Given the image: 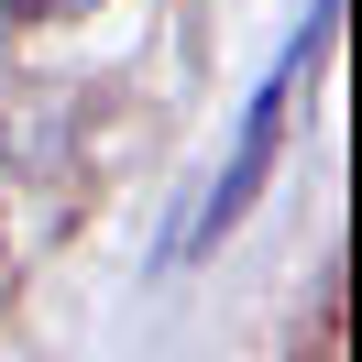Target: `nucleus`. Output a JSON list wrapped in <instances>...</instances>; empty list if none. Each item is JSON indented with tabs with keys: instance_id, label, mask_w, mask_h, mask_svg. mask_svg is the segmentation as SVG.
<instances>
[{
	"instance_id": "f03ea898",
	"label": "nucleus",
	"mask_w": 362,
	"mask_h": 362,
	"mask_svg": "<svg viewBox=\"0 0 362 362\" xmlns=\"http://www.w3.org/2000/svg\"><path fill=\"white\" fill-rule=\"evenodd\" d=\"M11 11H33V23H66V11H99V0H11Z\"/></svg>"
},
{
	"instance_id": "f257e3e1",
	"label": "nucleus",
	"mask_w": 362,
	"mask_h": 362,
	"mask_svg": "<svg viewBox=\"0 0 362 362\" xmlns=\"http://www.w3.org/2000/svg\"><path fill=\"white\" fill-rule=\"evenodd\" d=\"M274 132H286V77H274L264 99H252V121H242V154H230L220 198L198 209V230H187V242H220V230H230V220L252 209V187H264V165H274ZM187 242H176V252H187Z\"/></svg>"
}]
</instances>
